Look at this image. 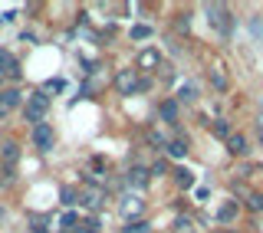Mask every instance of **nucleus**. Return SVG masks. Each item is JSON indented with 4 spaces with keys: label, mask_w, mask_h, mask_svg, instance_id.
<instances>
[{
    "label": "nucleus",
    "mask_w": 263,
    "mask_h": 233,
    "mask_svg": "<svg viewBox=\"0 0 263 233\" xmlns=\"http://www.w3.org/2000/svg\"><path fill=\"white\" fill-rule=\"evenodd\" d=\"M56 227H60V233H76L79 230V213L76 210H66L60 220H56Z\"/></svg>",
    "instance_id": "nucleus-14"
},
{
    "label": "nucleus",
    "mask_w": 263,
    "mask_h": 233,
    "mask_svg": "<svg viewBox=\"0 0 263 233\" xmlns=\"http://www.w3.org/2000/svg\"><path fill=\"white\" fill-rule=\"evenodd\" d=\"M0 76L20 79V63H16V56L7 53V49H0Z\"/></svg>",
    "instance_id": "nucleus-10"
},
{
    "label": "nucleus",
    "mask_w": 263,
    "mask_h": 233,
    "mask_svg": "<svg viewBox=\"0 0 263 233\" xmlns=\"http://www.w3.org/2000/svg\"><path fill=\"white\" fill-rule=\"evenodd\" d=\"M145 201H142V194H132V190H125V194L119 197V217L122 220H142V213H145Z\"/></svg>",
    "instance_id": "nucleus-1"
},
{
    "label": "nucleus",
    "mask_w": 263,
    "mask_h": 233,
    "mask_svg": "<svg viewBox=\"0 0 263 233\" xmlns=\"http://www.w3.org/2000/svg\"><path fill=\"white\" fill-rule=\"evenodd\" d=\"M227 151L234 158H243L247 151H250V145H247V135H240V131H234V135L227 138Z\"/></svg>",
    "instance_id": "nucleus-12"
},
{
    "label": "nucleus",
    "mask_w": 263,
    "mask_h": 233,
    "mask_svg": "<svg viewBox=\"0 0 263 233\" xmlns=\"http://www.w3.org/2000/svg\"><path fill=\"white\" fill-rule=\"evenodd\" d=\"M138 69H161V53L158 49H142L138 53V60H135Z\"/></svg>",
    "instance_id": "nucleus-11"
},
{
    "label": "nucleus",
    "mask_w": 263,
    "mask_h": 233,
    "mask_svg": "<svg viewBox=\"0 0 263 233\" xmlns=\"http://www.w3.org/2000/svg\"><path fill=\"white\" fill-rule=\"evenodd\" d=\"M76 233H102V223H99V220H79Z\"/></svg>",
    "instance_id": "nucleus-25"
},
{
    "label": "nucleus",
    "mask_w": 263,
    "mask_h": 233,
    "mask_svg": "<svg viewBox=\"0 0 263 233\" xmlns=\"http://www.w3.org/2000/svg\"><path fill=\"white\" fill-rule=\"evenodd\" d=\"M164 151H168V158H175V161H184V158H187V141H175V138H171Z\"/></svg>",
    "instance_id": "nucleus-16"
},
{
    "label": "nucleus",
    "mask_w": 263,
    "mask_h": 233,
    "mask_svg": "<svg viewBox=\"0 0 263 233\" xmlns=\"http://www.w3.org/2000/svg\"><path fill=\"white\" fill-rule=\"evenodd\" d=\"M148 141H152L155 148H168V141H171V138H164L161 131H148Z\"/></svg>",
    "instance_id": "nucleus-26"
},
{
    "label": "nucleus",
    "mask_w": 263,
    "mask_h": 233,
    "mask_svg": "<svg viewBox=\"0 0 263 233\" xmlns=\"http://www.w3.org/2000/svg\"><path fill=\"white\" fill-rule=\"evenodd\" d=\"M46 112H49V95L46 92H33L27 99V105H23V119L33 122V125L46 122Z\"/></svg>",
    "instance_id": "nucleus-2"
},
{
    "label": "nucleus",
    "mask_w": 263,
    "mask_h": 233,
    "mask_svg": "<svg viewBox=\"0 0 263 233\" xmlns=\"http://www.w3.org/2000/svg\"><path fill=\"white\" fill-rule=\"evenodd\" d=\"M178 109H181V105L175 102V99H168V102H161V109H158V115H161V122L175 125V122H178Z\"/></svg>",
    "instance_id": "nucleus-15"
},
{
    "label": "nucleus",
    "mask_w": 263,
    "mask_h": 233,
    "mask_svg": "<svg viewBox=\"0 0 263 233\" xmlns=\"http://www.w3.org/2000/svg\"><path fill=\"white\" fill-rule=\"evenodd\" d=\"M40 92H46V95H53V92H63V79H49Z\"/></svg>",
    "instance_id": "nucleus-28"
},
{
    "label": "nucleus",
    "mask_w": 263,
    "mask_h": 233,
    "mask_svg": "<svg viewBox=\"0 0 263 233\" xmlns=\"http://www.w3.org/2000/svg\"><path fill=\"white\" fill-rule=\"evenodd\" d=\"M33 233H49V230H46V220H43V223H40V220L33 223Z\"/></svg>",
    "instance_id": "nucleus-29"
},
{
    "label": "nucleus",
    "mask_w": 263,
    "mask_h": 233,
    "mask_svg": "<svg viewBox=\"0 0 263 233\" xmlns=\"http://www.w3.org/2000/svg\"><path fill=\"white\" fill-rule=\"evenodd\" d=\"M20 141H4V145H0V161H4V178L10 181L13 178V168L16 164H20Z\"/></svg>",
    "instance_id": "nucleus-4"
},
{
    "label": "nucleus",
    "mask_w": 263,
    "mask_h": 233,
    "mask_svg": "<svg viewBox=\"0 0 263 233\" xmlns=\"http://www.w3.org/2000/svg\"><path fill=\"white\" fill-rule=\"evenodd\" d=\"M214 135H217L220 141H227L230 135H234V128H230V125H227L224 119H217V122H214Z\"/></svg>",
    "instance_id": "nucleus-22"
},
{
    "label": "nucleus",
    "mask_w": 263,
    "mask_h": 233,
    "mask_svg": "<svg viewBox=\"0 0 263 233\" xmlns=\"http://www.w3.org/2000/svg\"><path fill=\"white\" fill-rule=\"evenodd\" d=\"M237 213H240V204H237V201H224V204H220V210H217V220L220 223H234Z\"/></svg>",
    "instance_id": "nucleus-13"
},
{
    "label": "nucleus",
    "mask_w": 263,
    "mask_h": 233,
    "mask_svg": "<svg viewBox=\"0 0 263 233\" xmlns=\"http://www.w3.org/2000/svg\"><path fill=\"white\" fill-rule=\"evenodd\" d=\"M0 184H7V178H4V171H0Z\"/></svg>",
    "instance_id": "nucleus-30"
},
{
    "label": "nucleus",
    "mask_w": 263,
    "mask_h": 233,
    "mask_svg": "<svg viewBox=\"0 0 263 233\" xmlns=\"http://www.w3.org/2000/svg\"><path fill=\"white\" fill-rule=\"evenodd\" d=\"M194 99H197V82H184L175 102H194Z\"/></svg>",
    "instance_id": "nucleus-19"
},
{
    "label": "nucleus",
    "mask_w": 263,
    "mask_h": 233,
    "mask_svg": "<svg viewBox=\"0 0 263 233\" xmlns=\"http://www.w3.org/2000/svg\"><path fill=\"white\" fill-rule=\"evenodd\" d=\"M20 89H0V119H7L16 105H20Z\"/></svg>",
    "instance_id": "nucleus-9"
},
{
    "label": "nucleus",
    "mask_w": 263,
    "mask_h": 233,
    "mask_svg": "<svg viewBox=\"0 0 263 233\" xmlns=\"http://www.w3.org/2000/svg\"><path fill=\"white\" fill-rule=\"evenodd\" d=\"M247 207H250V210H263V190H257V194L247 197Z\"/></svg>",
    "instance_id": "nucleus-27"
},
{
    "label": "nucleus",
    "mask_w": 263,
    "mask_h": 233,
    "mask_svg": "<svg viewBox=\"0 0 263 233\" xmlns=\"http://www.w3.org/2000/svg\"><path fill=\"white\" fill-rule=\"evenodd\" d=\"M204 13H208V20H211L220 33H230V10H227V7H220V4H208V7H204Z\"/></svg>",
    "instance_id": "nucleus-6"
},
{
    "label": "nucleus",
    "mask_w": 263,
    "mask_h": 233,
    "mask_svg": "<svg viewBox=\"0 0 263 233\" xmlns=\"http://www.w3.org/2000/svg\"><path fill=\"white\" fill-rule=\"evenodd\" d=\"M0 217H4V210H0Z\"/></svg>",
    "instance_id": "nucleus-31"
},
{
    "label": "nucleus",
    "mask_w": 263,
    "mask_h": 233,
    "mask_svg": "<svg viewBox=\"0 0 263 233\" xmlns=\"http://www.w3.org/2000/svg\"><path fill=\"white\" fill-rule=\"evenodd\" d=\"M53 141H56V135H53V128H49L46 122L33 125V145H36L40 151H49V148H53Z\"/></svg>",
    "instance_id": "nucleus-7"
},
{
    "label": "nucleus",
    "mask_w": 263,
    "mask_h": 233,
    "mask_svg": "<svg viewBox=\"0 0 263 233\" xmlns=\"http://www.w3.org/2000/svg\"><path fill=\"white\" fill-rule=\"evenodd\" d=\"M171 230H175V233H197V230H194V217H187V213H178L175 223H171Z\"/></svg>",
    "instance_id": "nucleus-17"
},
{
    "label": "nucleus",
    "mask_w": 263,
    "mask_h": 233,
    "mask_svg": "<svg viewBox=\"0 0 263 233\" xmlns=\"http://www.w3.org/2000/svg\"><path fill=\"white\" fill-rule=\"evenodd\" d=\"M60 201H63L66 207L79 204V190H76V187H63V190H60Z\"/></svg>",
    "instance_id": "nucleus-24"
},
{
    "label": "nucleus",
    "mask_w": 263,
    "mask_h": 233,
    "mask_svg": "<svg viewBox=\"0 0 263 233\" xmlns=\"http://www.w3.org/2000/svg\"><path fill=\"white\" fill-rule=\"evenodd\" d=\"M128 36L132 40H148V36H152V27H148V23H135V27L128 30Z\"/></svg>",
    "instance_id": "nucleus-23"
},
{
    "label": "nucleus",
    "mask_w": 263,
    "mask_h": 233,
    "mask_svg": "<svg viewBox=\"0 0 263 233\" xmlns=\"http://www.w3.org/2000/svg\"><path fill=\"white\" fill-rule=\"evenodd\" d=\"M122 233H152V223L148 220H132L128 227H122Z\"/></svg>",
    "instance_id": "nucleus-21"
},
{
    "label": "nucleus",
    "mask_w": 263,
    "mask_h": 233,
    "mask_svg": "<svg viewBox=\"0 0 263 233\" xmlns=\"http://www.w3.org/2000/svg\"><path fill=\"white\" fill-rule=\"evenodd\" d=\"M148 181H152V174H148V168H142V164H135V168L125 171V187L132 190V194L148 190Z\"/></svg>",
    "instance_id": "nucleus-5"
},
{
    "label": "nucleus",
    "mask_w": 263,
    "mask_h": 233,
    "mask_svg": "<svg viewBox=\"0 0 263 233\" xmlns=\"http://www.w3.org/2000/svg\"><path fill=\"white\" fill-rule=\"evenodd\" d=\"M211 82L217 92H227V76H224V66H214L211 69Z\"/></svg>",
    "instance_id": "nucleus-18"
},
{
    "label": "nucleus",
    "mask_w": 263,
    "mask_h": 233,
    "mask_svg": "<svg viewBox=\"0 0 263 233\" xmlns=\"http://www.w3.org/2000/svg\"><path fill=\"white\" fill-rule=\"evenodd\" d=\"M175 181H178V187H191L194 184V174L187 171V168H175Z\"/></svg>",
    "instance_id": "nucleus-20"
},
{
    "label": "nucleus",
    "mask_w": 263,
    "mask_h": 233,
    "mask_svg": "<svg viewBox=\"0 0 263 233\" xmlns=\"http://www.w3.org/2000/svg\"><path fill=\"white\" fill-rule=\"evenodd\" d=\"M102 201H105V190L102 187H82L79 190V204L86 207V210H99Z\"/></svg>",
    "instance_id": "nucleus-8"
},
{
    "label": "nucleus",
    "mask_w": 263,
    "mask_h": 233,
    "mask_svg": "<svg viewBox=\"0 0 263 233\" xmlns=\"http://www.w3.org/2000/svg\"><path fill=\"white\" fill-rule=\"evenodd\" d=\"M115 89H119L122 95H138L148 89V82L138 76V69H122L119 76H115Z\"/></svg>",
    "instance_id": "nucleus-3"
}]
</instances>
